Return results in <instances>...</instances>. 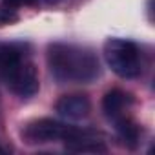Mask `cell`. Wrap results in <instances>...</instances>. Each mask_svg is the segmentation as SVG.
Returning <instances> with one entry per match:
<instances>
[{"label":"cell","instance_id":"1","mask_svg":"<svg viewBox=\"0 0 155 155\" xmlns=\"http://www.w3.org/2000/svg\"><path fill=\"white\" fill-rule=\"evenodd\" d=\"M48 64L58 82L88 84L101 75L99 58L88 48L57 42L48 48Z\"/></svg>","mask_w":155,"mask_h":155},{"label":"cell","instance_id":"2","mask_svg":"<svg viewBox=\"0 0 155 155\" xmlns=\"http://www.w3.org/2000/svg\"><path fill=\"white\" fill-rule=\"evenodd\" d=\"M0 77L18 97H33L40 88L35 64L26 60L17 46H0Z\"/></svg>","mask_w":155,"mask_h":155},{"label":"cell","instance_id":"3","mask_svg":"<svg viewBox=\"0 0 155 155\" xmlns=\"http://www.w3.org/2000/svg\"><path fill=\"white\" fill-rule=\"evenodd\" d=\"M104 60L110 69L122 79H135L142 71L140 49L126 38H108L102 48Z\"/></svg>","mask_w":155,"mask_h":155},{"label":"cell","instance_id":"4","mask_svg":"<svg viewBox=\"0 0 155 155\" xmlns=\"http://www.w3.org/2000/svg\"><path fill=\"white\" fill-rule=\"evenodd\" d=\"M81 133L79 128L68 126L64 122H58L55 119H37L29 122L22 137L28 144H44V142H53V140H71Z\"/></svg>","mask_w":155,"mask_h":155},{"label":"cell","instance_id":"5","mask_svg":"<svg viewBox=\"0 0 155 155\" xmlns=\"http://www.w3.org/2000/svg\"><path fill=\"white\" fill-rule=\"evenodd\" d=\"M55 111L68 119V120H82L90 115L91 111V102L86 95L81 93H71V95H64L57 101L55 104Z\"/></svg>","mask_w":155,"mask_h":155},{"label":"cell","instance_id":"6","mask_svg":"<svg viewBox=\"0 0 155 155\" xmlns=\"http://www.w3.org/2000/svg\"><path fill=\"white\" fill-rule=\"evenodd\" d=\"M130 104H131V99L128 93H124L122 90H111L102 99V111L110 120H115L128 111Z\"/></svg>","mask_w":155,"mask_h":155},{"label":"cell","instance_id":"7","mask_svg":"<svg viewBox=\"0 0 155 155\" xmlns=\"http://www.w3.org/2000/svg\"><path fill=\"white\" fill-rule=\"evenodd\" d=\"M113 124H115V130H117V133H119L120 140H122L126 146H130V148L137 146L139 137H140V131H139L137 122H135L130 115H126V113H124V115H120L119 119H115V120H113Z\"/></svg>","mask_w":155,"mask_h":155},{"label":"cell","instance_id":"8","mask_svg":"<svg viewBox=\"0 0 155 155\" xmlns=\"http://www.w3.org/2000/svg\"><path fill=\"white\" fill-rule=\"evenodd\" d=\"M18 20H20V15L15 8H11L8 4L0 6V26H9V24H15Z\"/></svg>","mask_w":155,"mask_h":155},{"label":"cell","instance_id":"9","mask_svg":"<svg viewBox=\"0 0 155 155\" xmlns=\"http://www.w3.org/2000/svg\"><path fill=\"white\" fill-rule=\"evenodd\" d=\"M35 0H4V4H8V6H11V8H15V9H18L20 6H28V4H33Z\"/></svg>","mask_w":155,"mask_h":155},{"label":"cell","instance_id":"10","mask_svg":"<svg viewBox=\"0 0 155 155\" xmlns=\"http://www.w3.org/2000/svg\"><path fill=\"white\" fill-rule=\"evenodd\" d=\"M0 153H4V150H2V148H0Z\"/></svg>","mask_w":155,"mask_h":155}]
</instances>
